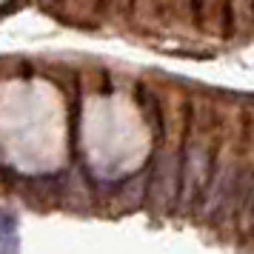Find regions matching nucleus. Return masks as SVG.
Here are the masks:
<instances>
[{
  "instance_id": "f257e3e1",
  "label": "nucleus",
  "mask_w": 254,
  "mask_h": 254,
  "mask_svg": "<svg viewBox=\"0 0 254 254\" xmlns=\"http://www.w3.org/2000/svg\"><path fill=\"white\" fill-rule=\"evenodd\" d=\"M20 240H17V217L12 211L0 208V254H17Z\"/></svg>"
}]
</instances>
